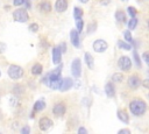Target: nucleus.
I'll return each mask as SVG.
<instances>
[{"label":"nucleus","mask_w":149,"mask_h":134,"mask_svg":"<svg viewBox=\"0 0 149 134\" xmlns=\"http://www.w3.org/2000/svg\"><path fill=\"white\" fill-rule=\"evenodd\" d=\"M62 61V51L59 47H55L52 50V62L54 64H59Z\"/></svg>","instance_id":"nucleus-10"},{"label":"nucleus","mask_w":149,"mask_h":134,"mask_svg":"<svg viewBox=\"0 0 149 134\" xmlns=\"http://www.w3.org/2000/svg\"><path fill=\"white\" fill-rule=\"evenodd\" d=\"M95 27H97V24L94 23V24H91L90 27H88V29H87V33H92V28L93 29H95Z\"/></svg>","instance_id":"nucleus-39"},{"label":"nucleus","mask_w":149,"mask_h":134,"mask_svg":"<svg viewBox=\"0 0 149 134\" xmlns=\"http://www.w3.org/2000/svg\"><path fill=\"white\" fill-rule=\"evenodd\" d=\"M142 85H143V87H146V89L149 90V78H148V79H144V80L142 82Z\"/></svg>","instance_id":"nucleus-33"},{"label":"nucleus","mask_w":149,"mask_h":134,"mask_svg":"<svg viewBox=\"0 0 149 134\" xmlns=\"http://www.w3.org/2000/svg\"><path fill=\"white\" fill-rule=\"evenodd\" d=\"M24 2V0H13V5L14 6H20Z\"/></svg>","instance_id":"nucleus-32"},{"label":"nucleus","mask_w":149,"mask_h":134,"mask_svg":"<svg viewBox=\"0 0 149 134\" xmlns=\"http://www.w3.org/2000/svg\"><path fill=\"white\" fill-rule=\"evenodd\" d=\"M55 9L58 13H63L68 9V0H56Z\"/></svg>","instance_id":"nucleus-9"},{"label":"nucleus","mask_w":149,"mask_h":134,"mask_svg":"<svg viewBox=\"0 0 149 134\" xmlns=\"http://www.w3.org/2000/svg\"><path fill=\"white\" fill-rule=\"evenodd\" d=\"M129 110L134 115H142L147 110V104L142 99H134L129 103Z\"/></svg>","instance_id":"nucleus-1"},{"label":"nucleus","mask_w":149,"mask_h":134,"mask_svg":"<svg viewBox=\"0 0 149 134\" xmlns=\"http://www.w3.org/2000/svg\"><path fill=\"white\" fill-rule=\"evenodd\" d=\"M8 76L14 79V80H17L20 79L22 76H23V69L20 66V65H15V64H12L8 69Z\"/></svg>","instance_id":"nucleus-2"},{"label":"nucleus","mask_w":149,"mask_h":134,"mask_svg":"<svg viewBox=\"0 0 149 134\" xmlns=\"http://www.w3.org/2000/svg\"><path fill=\"white\" fill-rule=\"evenodd\" d=\"M148 98H149V94H148Z\"/></svg>","instance_id":"nucleus-44"},{"label":"nucleus","mask_w":149,"mask_h":134,"mask_svg":"<svg viewBox=\"0 0 149 134\" xmlns=\"http://www.w3.org/2000/svg\"><path fill=\"white\" fill-rule=\"evenodd\" d=\"M45 108V103H44V100H37L35 104H34V110L35 111H42V110H44Z\"/></svg>","instance_id":"nucleus-20"},{"label":"nucleus","mask_w":149,"mask_h":134,"mask_svg":"<svg viewBox=\"0 0 149 134\" xmlns=\"http://www.w3.org/2000/svg\"><path fill=\"white\" fill-rule=\"evenodd\" d=\"M29 30L35 33V31H37V30H38V26H37L36 23H31V24L29 26Z\"/></svg>","instance_id":"nucleus-30"},{"label":"nucleus","mask_w":149,"mask_h":134,"mask_svg":"<svg viewBox=\"0 0 149 134\" xmlns=\"http://www.w3.org/2000/svg\"><path fill=\"white\" fill-rule=\"evenodd\" d=\"M118 47L123 49V50H130L132 49V45L129 43H126V42H122V41H119L118 42Z\"/></svg>","instance_id":"nucleus-24"},{"label":"nucleus","mask_w":149,"mask_h":134,"mask_svg":"<svg viewBox=\"0 0 149 134\" xmlns=\"http://www.w3.org/2000/svg\"><path fill=\"white\" fill-rule=\"evenodd\" d=\"M71 72L74 78H79L81 75V63L79 58H74L71 63Z\"/></svg>","instance_id":"nucleus-4"},{"label":"nucleus","mask_w":149,"mask_h":134,"mask_svg":"<svg viewBox=\"0 0 149 134\" xmlns=\"http://www.w3.org/2000/svg\"><path fill=\"white\" fill-rule=\"evenodd\" d=\"M85 62L88 66V69H93L94 66V62H93V57L90 52H85Z\"/></svg>","instance_id":"nucleus-17"},{"label":"nucleus","mask_w":149,"mask_h":134,"mask_svg":"<svg viewBox=\"0 0 149 134\" xmlns=\"http://www.w3.org/2000/svg\"><path fill=\"white\" fill-rule=\"evenodd\" d=\"M147 24H148V28H149V20L147 21Z\"/></svg>","instance_id":"nucleus-42"},{"label":"nucleus","mask_w":149,"mask_h":134,"mask_svg":"<svg viewBox=\"0 0 149 134\" xmlns=\"http://www.w3.org/2000/svg\"><path fill=\"white\" fill-rule=\"evenodd\" d=\"M51 126H52V120L47 118V117L41 118L40 121H38V127H40L41 131H48Z\"/></svg>","instance_id":"nucleus-8"},{"label":"nucleus","mask_w":149,"mask_h":134,"mask_svg":"<svg viewBox=\"0 0 149 134\" xmlns=\"http://www.w3.org/2000/svg\"><path fill=\"white\" fill-rule=\"evenodd\" d=\"M65 111H66V106L64 103H57L52 107V113L57 117H62L65 113Z\"/></svg>","instance_id":"nucleus-7"},{"label":"nucleus","mask_w":149,"mask_h":134,"mask_svg":"<svg viewBox=\"0 0 149 134\" xmlns=\"http://www.w3.org/2000/svg\"><path fill=\"white\" fill-rule=\"evenodd\" d=\"M0 76H1V72H0Z\"/></svg>","instance_id":"nucleus-43"},{"label":"nucleus","mask_w":149,"mask_h":134,"mask_svg":"<svg viewBox=\"0 0 149 134\" xmlns=\"http://www.w3.org/2000/svg\"><path fill=\"white\" fill-rule=\"evenodd\" d=\"M83 26H84V21L81 19H78L77 20V30L78 31H81L83 30Z\"/></svg>","instance_id":"nucleus-29"},{"label":"nucleus","mask_w":149,"mask_h":134,"mask_svg":"<svg viewBox=\"0 0 149 134\" xmlns=\"http://www.w3.org/2000/svg\"><path fill=\"white\" fill-rule=\"evenodd\" d=\"M13 19L16 22H26V21H28L29 15H28V13H27L26 9L19 8V9H16V10L13 12Z\"/></svg>","instance_id":"nucleus-3"},{"label":"nucleus","mask_w":149,"mask_h":134,"mask_svg":"<svg viewBox=\"0 0 149 134\" xmlns=\"http://www.w3.org/2000/svg\"><path fill=\"white\" fill-rule=\"evenodd\" d=\"M123 35H125V38H126V41H127V42L133 43V37H132V34H130V31H129V30H126Z\"/></svg>","instance_id":"nucleus-28"},{"label":"nucleus","mask_w":149,"mask_h":134,"mask_svg":"<svg viewBox=\"0 0 149 134\" xmlns=\"http://www.w3.org/2000/svg\"><path fill=\"white\" fill-rule=\"evenodd\" d=\"M105 92H106L107 97H109V98H113L115 96V89L112 83H107L105 85Z\"/></svg>","instance_id":"nucleus-14"},{"label":"nucleus","mask_w":149,"mask_h":134,"mask_svg":"<svg viewBox=\"0 0 149 134\" xmlns=\"http://www.w3.org/2000/svg\"><path fill=\"white\" fill-rule=\"evenodd\" d=\"M70 38H71V43H72L76 48H78V47H79V37H78V31H77V30H74V29L71 30V33H70Z\"/></svg>","instance_id":"nucleus-13"},{"label":"nucleus","mask_w":149,"mask_h":134,"mask_svg":"<svg viewBox=\"0 0 149 134\" xmlns=\"http://www.w3.org/2000/svg\"><path fill=\"white\" fill-rule=\"evenodd\" d=\"M140 84H141V80L136 75H133L128 78V86L130 89H137L140 86Z\"/></svg>","instance_id":"nucleus-11"},{"label":"nucleus","mask_w":149,"mask_h":134,"mask_svg":"<svg viewBox=\"0 0 149 134\" xmlns=\"http://www.w3.org/2000/svg\"><path fill=\"white\" fill-rule=\"evenodd\" d=\"M118 118L122 122H125V124H128L129 122V115H128V113L125 110H119L118 111Z\"/></svg>","instance_id":"nucleus-15"},{"label":"nucleus","mask_w":149,"mask_h":134,"mask_svg":"<svg viewBox=\"0 0 149 134\" xmlns=\"http://www.w3.org/2000/svg\"><path fill=\"white\" fill-rule=\"evenodd\" d=\"M143 59H144V62L149 65V51H146V52H143Z\"/></svg>","instance_id":"nucleus-31"},{"label":"nucleus","mask_w":149,"mask_h":134,"mask_svg":"<svg viewBox=\"0 0 149 134\" xmlns=\"http://www.w3.org/2000/svg\"><path fill=\"white\" fill-rule=\"evenodd\" d=\"M112 80L115 82V83H120V82L123 80V75L120 73V72H115V73H113V76H112Z\"/></svg>","instance_id":"nucleus-22"},{"label":"nucleus","mask_w":149,"mask_h":134,"mask_svg":"<svg viewBox=\"0 0 149 134\" xmlns=\"http://www.w3.org/2000/svg\"><path fill=\"white\" fill-rule=\"evenodd\" d=\"M136 26H137V19L134 16V17H132V19L129 20V22H128V29H129V30H133Z\"/></svg>","instance_id":"nucleus-23"},{"label":"nucleus","mask_w":149,"mask_h":134,"mask_svg":"<svg viewBox=\"0 0 149 134\" xmlns=\"http://www.w3.org/2000/svg\"><path fill=\"white\" fill-rule=\"evenodd\" d=\"M109 1H111V0H100V3L104 5V6H107V5L109 3Z\"/></svg>","instance_id":"nucleus-40"},{"label":"nucleus","mask_w":149,"mask_h":134,"mask_svg":"<svg viewBox=\"0 0 149 134\" xmlns=\"http://www.w3.org/2000/svg\"><path fill=\"white\" fill-rule=\"evenodd\" d=\"M21 132H22L23 134H28V133L30 132V129H29V127H28V126H26V127H23V128L21 129Z\"/></svg>","instance_id":"nucleus-36"},{"label":"nucleus","mask_w":149,"mask_h":134,"mask_svg":"<svg viewBox=\"0 0 149 134\" xmlns=\"http://www.w3.org/2000/svg\"><path fill=\"white\" fill-rule=\"evenodd\" d=\"M79 1H80V2H83V3H86V2H88L90 0H79Z\"/></svg>","instance_id":"nucleus-41"},{"label":"nucleus","mask_w":149,"mask_h":134,"mask_svg":"<svg viewBox=\"0 0 149 134\" xmlns=\"http://www.w3.org/2000/svg\"><path fill=\"white\" fill-rule=\"evenodd\" d=\"M127 12H128V14H129L132 17H134V16L136 15V13H137L136 8H134V7H132V6H129V7L127 8Z\"/></svg>","instance_id":"nucleus-27"},{"label":"nucleus","mask_w":149,"mask_h":134,"mask_svg":"<svg viewBox=\"0 0 149 134\" xmlns=\"http://www.w3.org/2000/svg\"><path fill=\"white\" fill-rule=\"evenodd\" d=\"M14 89H13V92L16 94V96H19V94H21L22 92H23V89H22V86L21 85H15V86H13Z\"/></svg>","instance_id":"nucleus-26"},{"label":"nucleus","mask_w":149,"mask_h":134,"mask_svg":"<svg viewBox=\"0 0 149 134\" xmlns=\"http://www.w3.org/2000/svg\"><path fill=\"white\" fill-rule=\"evenodd\" d=\"M42 70H43L42 65H41L40 63H36V64H34L33 68H31V73L35 75V76H38V75L42 73Z\"/></svg>","instance_id":"nucleus-19"},{"label":"nucleus","mask_w":149,"mask_h":134,"mask_svg":"<svg viewBox=\"0 0 149 134\" xmlns=\"http://www.w3.org/2000/svg\"><path fill=\"white\" fill-rule=\"evenodd\" d=\"M119 134H130V131L129 129H120Z\"/></svg>","instance_id":"nucleus-37"},{"label":"nucleus","mask_w":149,"mask_h":134,"mask_svg":"<svg viewBox=\"0 0 149 134\" xmlns=\"http://www.w3.org/2000/svg\"><path fill=\"white\" fill-rule=\"evenodd\" d=\"M118 65L122 71H129L132 68V59L127 56H121L118 61Z\"/></svg>","instance_id":"nucleus-5"},{"label":"nucleus","mask_w":149,"mask_h":134,"mask_svg":"<svg viewBox=\"0 0 149 134\" xmlns=\"http://www.w3.org/2000/svg\"><path fill=\"white\" fill-rule=\"evenodd\" d=\"M93 50L95 51V52H104V51H106V49L108 48V44H107V42L105 41V40H101V38H99V40H95L94 42H93Z\"/></svg>","instance_id":"nucleus-6"},{"label":"nucleus","mask_w":149,"mask_h":134,"mask_svg":"<svg viewBox=\"0 0 149 134\" xmlns=\"http://www.w3.org/2000/svg\"><path fill=\"white\" fill-rule=\"evenodd\" d=\"M40 8L42 12L44 13H49L51 10V3L48 1V0H43L41 3H40Z\"/></svg>","instance_id":"nucleus-16"},{"label":"nucleus","mask_w":149,"mask_h":134,"mask_svg":"<svg viewBox=\"0 0 149 134\" xmlns=\"http://www.w3.org/2000/svg\"><path fill=\"white\" fill-rule=\"evenodd\" d=\"M115 19H116V21L118 22H121V23H123V22H126V14L122 12V10H116L115 12Z\"/></svg>","instance_id":"nucleus-18"},{"label":"nucleus","mask_w":149,"mask_h":134,"mask_svg":"<svg viewBox=\"0 0 149 134\" xmlns=\"http://www.w3.org/2000/svg\"><path fill=\"white\" fill-rule=\"evenodd\" d=\"M81 16H83V9L79 7H74L73 8V17L76 20H78V19H81Z\"/></svg>","instance_id":"nucleus-21"},{"label":"nucleus","mask_w":149,"mask_h":134,"mask_svg":"<svg viewBox=\"0 0 149 134\" xmlns=\"http://www.w3.org/2000/svg\"><path fill=\"white\" fill-rule=\"evenodd\" d=\"M59 49H61L62 52H65V51H66V44H65V43H62V44L59 45Z\"/></svg>","instance_id":"nucleus-35"},{"label":"nucleus","mask_w":149,"mask_h":134,"mask_svg":"<svg viewBox=\"0 0 149 134\" xmlns=\"http://www.w3.org/2000/svg\"><path fill=\"white\" fill-rule=\"evenodd\" d=\"M78 133H79V134H86V133H87V131H86L84 127H80V128L78 129Z\"/></svg>","instance_id":"nucleus-38"},{"label":"nucleus","mask_w":149,"mask_h":134,"mask_svg":"<svg viewBox=\"0 0 149 134\" xmlns=\"http://www.w3.org/2000/svg\"><path fill=\"white\" fill-rule=\"evenodd\" d=\"M133 56H134V59H135V63H136L137 68H141V59H140V57H139V55H137V51H136V50H134V51H133Z\"/></svg>","instance_id":"nucleus-25"},{"label":"nucleus","mask_w":149,"mask_h":134,"mask_svg":"<svg viewBox=\"0 0 149 134\" xmlns=\"http://www.w3.org/2000/svg\"><path fill=\"white\" fill-rule=\"evenodd\" d=\"M72 85H73V80L71 79V78H65V79H63L62 80V83H61V86H59V90L61 91H68L69 89H71L72 87Z\"/></svg>","instance_id":"nucleus-12"},{"label":"nucleus","mask_w":149,"mask_h":134,"mask_svg":"<svg viewBox=\"0 0 149 134\" xmlns=\"http://www.w3.org/2000/svg\"><path fill=\"white\" fill-rule=\"evenodd\" d=\"M5 50H6V44L2 43V42H0V54H2Z\"/></svg>","instance_id":"nucleus-34"}]
</instances>
